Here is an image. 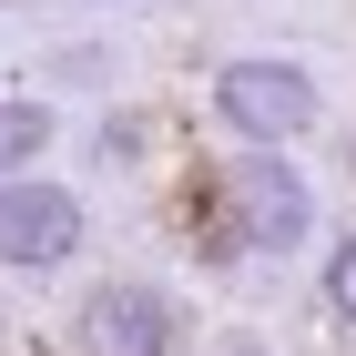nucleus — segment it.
I'll return each instance as SVG.
<instances>
[{
  "mask_svg": "<svg viewBox=\"0 0 356 356\" xmlns=\"http://www.w3.org/2000/svg\"><path fill=\"white\" fill-rule=\"evenodd\" d=\"M214 112L234 122V143H254V153H275V143L316 133V72H296V61H224L214 72Z\"/></svg>",
  "mask_w": 356,
  "mask_h": 356,
  "instance_id": "1",
  "label": "nucleus"
},
{
  "mask_svg": "<svg viewBox=\"0 0 356 356\" xmlns=\"http://www.w3.org/2000/svg\"><path fill=\"white\" fill-rule=\"evenodd\" d=\"M224 224H234V245L254 254H296L305 224H316V193L285 153H234L224 163Z\"/></svg>",
  "mask_w": 356,
  "mask_h": 356,
  "instance_id": "2",
  "label": "nucleus"
},
{
  "mask_svg": "<svg viewBox=\"0 0 356 356\" xmlns=\"http://www.w3.org/2000/svg\"><path fill=\"white\" fill-rule=\"evenodd\" d=\"M173 346H184V305L163 285H133V275L92 285L82 326H72V356H173Z\"/></svg>",
  "mask_w": 356,
  "mask_h": 356,
  "instance_id": "3",
  "label": "nucleus"
},
{
  "mask_svg": "<svg viewBox=\"0 0 356 356\" xmlns=\"http://www.w3.org/2000/svg\"><path fill=\"white\" fill-rule=\"evenodd\" d=\"M82 245V204H72V184H0V265H61V254Z\"/></svg>",
  "mask_w": 356,
  "mask_h": 356,
  "instance_id": "4",
  "label": "nucleus"
},
{
  "mask_svg": "<svg viewBox=\"0 0 356 356\" xmlns=\"http://www.w3.org/2000/svg\"><path fill=\"white\" fill-rule=\"evenodd\" d=\"M51 102H0V184H31V163L51 153Z\"/></svg>",
  "mask_w": 356,
  "mask_h": 356,
  "instance_id": "5",
  "label": "nucleus"
},
{
  "mask_svg": "<svg viewBox=\"0 0 356 356\" xmlns=\"http://www.w3.org/2000/svg\"><path fill=\"white\" fill-rule=\"evenodd\" d=\"M326 305H336V326H356V234L326 254Z\"/></svg>",
  "mask_w": 356,
  "mask_h": 356,
  "instance_id": "6",
  "label": "nucleus"
},
{
  "mask_svg": "<svg viewBox=\"0 0 356 356\" xmlns=\"http://www.w3.org/2000/svg\"><path fill=\"white\" fill-rule=\"evenodd\" d=\"M224 356H265V346H224Z\"/></svg>",
  "mask_w": 356,
  "mask_h": 356,
  "instance_id": "7",
  "label": "nucleus"
},
{
  "mask_svg": "<svg viewBox=\"0 0 356 356\" xmlns=\"http://www.w3.org/2000/svg\"><path fill=\"white\" fill-rule=\"evenodd\" d=\"M0 336H10V316H0Z\"/></svg>",
  "mask_w": 356,
  "mask_h": 356,
  "instance_id": "8",
  "label": "nucleus"
}]
</instances>
